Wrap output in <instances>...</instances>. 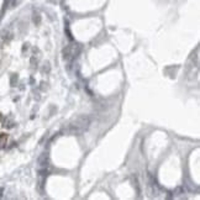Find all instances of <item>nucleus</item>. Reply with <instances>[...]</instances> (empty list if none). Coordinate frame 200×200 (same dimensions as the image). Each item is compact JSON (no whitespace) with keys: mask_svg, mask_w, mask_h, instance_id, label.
Instances as JSON below:
<instances>
[{"mask_svg":"<svg viewBox=\"0 0 200 200\" xmlns=\"http://www.w3.org/2000/svg\"><path fill=\"white\" fill-rule=\"evenodd\" d=\"M4 126H5L6 128H10V127H12V126H14V122H11V120H10V119H5Z\"/></svg>","mask_w":200,"mask_h":200,"instance_id":"obj_5","label":"nucleus"},{"mask_svg":"<svg viewBox=\"0 0 200 200\" xmlns=\"http://www.w3.org/2000/svg\"><path fill=\"white\" fill-rule=\"evenodd\" d=\"M6 138H7V136H6L5 133H1V135H0V147L5 145V142H6Z\"/></svg>","mask_w":200,"mask_h":200,"instance_id":"obj_6","label":"nucleus"},{"mask_svg":"<svg viewBox=\"0 0 200 200\" xmlns=\"http://www.w3.org/2000/svg\"><path fill=\"white\" fill-rule=\"evenodd\" d=\"M79 51H80V47L78 45H69L63 50V56L67 61H71L78 56Z\"/></svg>","mask_w":200,"mask_h":200,"instance_id":"obj_2","label":"nucleus"},{"mask_svg":"<svg viewBox=\"0 0 200 200\" xmlns=\"http://www.w3.org/2000/svg\"><path fill=\"white\" fill-rule=\"evenodd\" d=\"M38 162H40V164L41 166H47V162H48V156L46 154V153H43L40 158H38Z\"/></svg>","mask_w":200,"mask_h":200,"instance_id":"obj_3","label":"nucleus"},{"mask_svg":"<svg viewBox=\"0 0 200 200\" xmlns=\"http://www.w3.org/2000/svg\"><path fill=\"white\" fill-rule=\"evenodd\" d=\"M16 82H17V76H16V74H14V76L11 77V85H12V87H15Z\"/></svg>","mask_w":200,"mask_h":200,"instance_id":"obj_7","label":"nucleus"},{"mask_svg":"<svg viewBox=\"0 0 200 200\" xmlns=\"http://www.w3.org/2000/svg\"><path fill=\"white\" fill-rule=\"evenodd\" d=\"M90 126V117L87 115L78 116L76 120H73L71 124H68L66 127H63V132L67 135H73V136H79L84 133Z\"/></svg>","mask_w":200,"mask_h":200,"instance_id":"obj_1","label":"nucleus"},{"mask_svg":"<svg viewBox=\"0 0 200 200\" xmlns=\"http://www.w3.org/2000/svg\"><path fill=\"white\" fill-rule=\"evenodd\" d=\"M1 37H2L4 40H6V41H7V40H10V38H11V33H10L9 31H4V32L1 33Z\"/></svg>","mask_w":200,"mask_h":200,"instance_id":"obj_4","label":"nucleus"},{"mask_svg":"<svg viewBox=\"0 0 200 200\" xmlns=\"http://www.w3.org/2000/svg\"><path fill=\"white\" fill-rule=\"evenodd\" d=\"M1 119H2V115H1V114H0V120H1Z\"/></svg>","mask_w":200,"mask_h":200,"instance_id":"obj_8","label":"nucleus"}]
</instances>
